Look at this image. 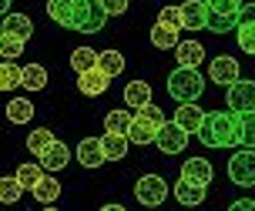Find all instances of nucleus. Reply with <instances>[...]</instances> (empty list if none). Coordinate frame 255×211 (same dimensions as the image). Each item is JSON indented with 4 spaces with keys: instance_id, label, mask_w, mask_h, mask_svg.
I'll return each mask as SVG.
<instances>
[{
    "instance_id": "obj_1",
    "label": "nucleus",
    "mask_w": 255,
    "mask_h": 211,
    "mask_svg": "<svg viewBox=\"0 0 255 211\" xmlns=\"http://www.w3.org/2000/svg\"><path fill=\"white\" fill-rule=\"evenodd\" d=\"M195 137L205 148H239L242 144V124L235 111H212L202 117Z\"/></svg>"
},
{
    "instance_id": "obj_2",
    "label": "nucleus",
    "mask_w": 255,
    "mask_h": 211,
    "mask_svg": "<svg viewBox=\"0 0 255 211\" xmlns=\"http://www.w3.org/2000/svg\"><path fill=\"white\" fill-rule=\"evenodd\" d=\"M168 117L161 107H154L151 101L148 104H141V107H134V117H131V127H128V141L131 144H154V134H158V127L165 124Z\"/></svg>"
},
{
    "instance_id": "obj_3",
    "label": "nucleus",
    "mask_w": 255,
    "mask_h": 211,
    "mask_svg": "<svg viewBox=\"0 0 255 211\" xmlns=\"http://www.w3.org/2000/svg\"><path fill=\"white\" fill-rule=\"evenodd\" d=\"M205 91V77L198 74V67H175L168 77V94L185 104V101H198Z\"/></svg>"
},
{
    "instance_id": "obj_4",
    "label": "nucleus",
    "mask_w": 255,
    "mask_h": 211,
    "mask_svg": "<svg viewBox=\"0 0 255 211\" xmlns=\"http://www.w3.org/2000/svg\"><path fill=\"white\" fill-rule=\"evenodd\" d=\"M104 20H108V13H104L101 0H74L67 27L81 30V34H98V30H104Z\"/></svg>"
},
{
    "instance_id": "obj_5",
    "label": "nucleus",
    "mask_w": 255,
    "mask_h": 211,
    "mask_svg": "<svg viewBox=\"0 0 255 211\" xmlns=\"http://www.w3.org/2000/svg\"><path fill=\"white\" fill-rule=\"evenodd\" d=\"M134 198H138L144 208H158V205H165L168 181L161 178V174H141L138 185H134Z\"/></svg>"
},
{
    "instance_id": "obj_6",
    "label": "nucleus",
    "mask_w": 255,
    "mask_h": 211,
    "mask_svg": "<svg viewBox=\"0 0 255 211\" xmlns=\"http://www.w3.org/2000/svg\"><path fill=\"white\" fill-rule=\"evenodd\" d=\"M229 178L239 188H255V151L242 148L229 158Z\"/></svg>"
},
{
    "instance_id": "obj_7",
    "label": "nucleus",
    "mask_w": 255,
    "mask_h": 211,
    "mask_svg": "<svg viewBox=\"0 0 255 211\" xmlns=\"http://www.w3.org/2000/svg\"><path fill=\"white\" fill-rule=\"evenodd\" d=\"M225 104H229V111H235V114L255 111V81H242V77H235V81L229 84Z\"/></svg>"
},
{
    "instance_id": "obj_8",
    "label": "nucleus",
    "mask_w": 255,
    "mask_h": 211,
    "mask_svg": "<svg viewBox=\"0 0 255 211\" xmlns=\"http://www.w3.org/2000/svg\"><path fill=\"white\" fill-rule=\"evenodd\" d=\"M188 137L175 121H165V124L158 127V134H154V144H158V151L161 154H181V151L188 148Z\"/></svg>"
},
{
    "instance_id": "obj_9",
    "label": "nucleus",
    "mask_w": 255,
    "mask_h": 211,
    "mask_svg": "<svg viewBox=\"0 0 255 211\" xmlns=\"http://www.w3.org/2000/svg\"><path fill=\"white\" fill-rule=\"evenodd\" d=\"M108 87H111V77L104 74L98 64L77 74V91H81V94H88V98H101Z\"/></svg>"
},
{
    "instance_id": "obj_10",
    "label": "nucleus",
    "mask_w": 255,
    "mask_h": 211,
    "mask_svg": "<svg viewBox=\"0 0 255 211\" xmlns=\"http://www.w3.org/2000/svg\"><path fill=\"white\" fill-rule=\"evenodd\" d=\"M34 158H37V164L44 168V171H64V168H67V161H71V151H67V144H64V141H57V137H54L51 144L40 151V154H34Z\"/></svg>"
},
{
    "instance_id": "obj_11",
    "label": "nucleus",
    "mask_w": 255,
    "mask_h": 211,
    "mask_svg": "<svg viewBox=\"0 0 255 211\" xmlns=\"http://www.w3.org/2000/svg\"><path fill=\"white\" fill-rule=\"evenodd\" d=\"M178 13H181V30H205V24H208V3L205 0H185Z\"/></svg>"
},
{
    "instance_id": "obj_12",
    "label": "nucleus",
    "mask_w": 255,
    "mask_h": 211,
    "mask_svg": "<svg viewBox=\"0 0 255 211\" xmlns=\"http://www.w3.org/2000/svg\"><path fill=\"white\" fill-rule=\"evenodd\" d=\"M181 178L185 181H195V185H212V178H215V168H212V161L208 158H188V161H181Z\"/></svg>"
},
{
    "instance_id": "obj_13",
    "label": "nucleus",
    "mask_w": 255,
    "mask_h": 211,
    "mask_svg": "<svg viewBox=\"0 0 255 211\" xmlns=\"http://www.w3.org/2000/svg\"><path fill=\"white\" fill-rule=\"evenodd\" d=\"M235 77H239V61H235L232 54L215 57V61H212V67H208V81H215L218 87H229Z\"/></svg>"
},
{
    "instance_id": "obj_14",
    "label": "nucleus",
    "mask_w": 255,
    "mask_h": 211,
    "mask_svg": "<svg viewBox=\"0 0 255 211\" xmlns=\"http://www.w3.org/2000/svg\"><path fill=\"white\" fill-rule=\"evenodd\" d=\"M0 34H10L17 40H30L34 37V20L27 13H3V24H0Z\"/></svg>"
},
{
    "instance_id": "obj_15",
    "label": "nucleus",
    "mask_w": 255,
    "mask_h": 211,
    "mask_svg": "<svg viewBox=\"0 0 255 211\" xmlns=\"http://www.w3.org/2000/svg\"><path fill=\"white\" fill-rule=\"evenodd\" d=\"M77 161L84 168H101L108 158H104V148H101V137H84L77 144Z\"/></svg>"
},
{
    "instance_id": "obj_16",
    "label": "nucleus",
    "mask_w": 255,
    "mask_h": 211,
    "mask_svg": "<svg viewBox=\"0 0 255 211\" xmlns=\"http://www.w3.org/2000/svg\"><path fill=\"white\" fill-rule=\"evenodd\" d=\"M171 191H175V198H178L181 205H188V208L202 205L205 195H208V188H205V185H195V181H185V178H178V181L171 185Z\"/></svg>"
},
{
    "instance_id": "obj_17",
    "label": "nucleus",
    "mask_w": 255,
    "mask_h": 211,
    "mask_svg": "<svg viewBox=\"0 0 255 211\" xmlns=\"http://www.w3.org/2000/svg\"><path fill=\"white\" fill-rule=\"evenodd\" d=\"M202 117H205V111L195 104V101H185L178 111H175V124L185 131V134H195L198 131V124H202Z\"/></svg>"
},
{
    "instance_id": "obj_18",
    "label": "nucleus",
    "mask_w": 255,
    "mask_h": 211,
    "mask_svg": "<svg viewBox=\"0 0 255 211\" xmlns=\"http://www.w3.org/2000/svg\"><path fill=\"white\" fill-rule=\"evenodd\" d=\"M30 191H34V201H40V205H47V208H51L54 201L61 198V181L54 178V171H44V178H40Z\"/></svg>"
},
{
    "instance_id": "obj_19",
    "label": "nucleus",
    "mask_w": 255,
    "mask_h": 211,
    "mask_svg": "<svg viewBox=\"0 0 255 211\" xmlns=\"http://www.w3.org/2000/svg\"><path fill=\"white\" fill-rule=\"evenodd\" d=\"M148 40H151V47H158V50H171L181 40V27H168V24H161V20H154Z\"/></svg>"
},
{
    "instance_id": "obj_20",
    "label": "nucleus",
    "mask_w": 255,
    "mask_h": 211,
    "mask_svg": "<svg viewBox=\"0 0 255 211\" xmlns=\"http://www.w3.org/2000/svg\"><path fill=\"white\" fill-rule=\"evenodd\" d=\"M175 61H178V67H198L205 57V47L198 44V40H178L175 44Z\"/></svg>"
},
{
    "instance_id": "obj_21",
    "label": "nucleus",
    "mask_w": 255,
    "mask_h": 211,
    "mask_svg": "<svg viewBox=\"0 0 255 211\" xmlns=\"http://www.w3.org/2000/svg\"><path fill=\"white\" fill-rule=\"evenodd\" d=\"M101 148H104V158H108V161H125L131 141H128V134H111V131H104Z\"/></svg>"
},
{
    "instance_id": "obj_22",
    "label": "nucleus",
    "mask_w": 255,
    "mask_h": 211,
    "mask_svg": "<svg viewBox=\"0 0 255 211\" xmlns=\"http://www.w3.org/2000/svg\"><path fill=\"white\" fill-rule=\"evenodd\" d=\"M20 87H27V91H44L47 87V67L44 64H27V67H20Z\"/></svg>"
},
{
    "instance_id": "obj_23",
    "label": "nucleus",
    "mask_w": 255,
    "mask_h": 211,
    "mask_svg": "<svg viewBox=\"0 0 255 211\" xmlns=\"http://www.w3.org/2000/svg\"><path fill=\"white\" fill-rule=\"evenodd\" d=\"M98 67H101L104 74L115 81L121 71H125V54L121 50H115V47H108V50H98Z\"/></svg>"
},
{
    "instance_id": "obj_24",
    "label": "nucleus",
    "mask_w": 255,
    "mask_h": 211,
    "mask_svg": "<svg viewBox=\"0 0 255 211\" xmlns=\"http://www.w3.org/2000/svg\"><path fill=\"white\" fill-rule=\"evenodd\" d=\"M7 121H10V124H30V121H34V101L13 98L10 104H7Z\"/></svg>"
},
{
    "instance_id": "obj_25",
    "label": "nucleus",
    "mask_w": 255,
    "mask_h": 211,
    "mask_svg": "<svg viewBox=\"0 0 255 211\" xmlns=\"http://www.w3.org/2000/svg\"><path fill=\"white\" fill-rule=\"evenodd\" d=\"M121 98H125L128 107H141V104H148V101H151V84H148V81H131V84L125 87V94H121Z\"/></svg>"
},
{
    "instance_id": "obj_26",
    "label": "nucleus",
    "mask_w": 255,
    "mask_h": 211,
    "mask_svg": "<svg viewBox=\"0 0 255 211\" xmlns=\"http://www.w3.org/2000/svg\"><path fill=\"white\" fill-rule=\"evenodd\" d=\"M13 178L20 181V188H24V191H30V188L44 178V168H40L37 161H24L20 168H17V174H13Z\"/></svg>"
},
{
    "instance_id": "obj_27",
    "label": "nucleus",
    "mask_w": 255,
    "mask_h": 211,
    "mask_svg": "<svg viewBox=\"0 0 255 211\" xmlns=\"http://www.w3.org/2000/svg\"><path fill=\"white\" fill-rule=\"evenodd\" d=\"M94 64H98V50H91V47H74L71 50V71H74V74L88 71Z\"/></svg>"
},
{
    "instance_id": "obj_28",
    "label": "nucleus",
    "mask_w": 255,
    "mask_h": 211,
    "mask_svg": "<svg viewBox=\"0 0 255 211\" xmlns=\"http://www.w3.org/2000/svg\"><path fill=\"white\" fill-rule=\"evenodd\" d=\"M131 111H108L104 117V131H111V134H128V127H131Z\"/></svg>"
},
{
    "instance_id": "obj_29",
    "label": "nucleus",
    "mask_w": 255,
    "mask_h": 211,
    "mask_svg": "<svg viewBox=\"0 0 255 211\" xmlns=\"http://www.w3.org/2000/svg\"><path fill=\"white\" fill-rule=\"evenodd\" d=\"M71 7H74V0H47V17L54 24L67 27L71 24Z\"/></svg>"
},
{
    "instance_id": "obj_30",
    "label": "nucleus",
    "mask_w": 255,
    "mask_h": 211,
    "mask_svg": "<svg viewBox=\"0 0 255 211\" xmlns=\"http://www.w3.org/2000/svg\"><path fill=\"white\" fill-rule=\"evenodd\" d=\"M205 3L212 17H225V20H235V13L242 7V0H205Z\"/></svg>"
},
{
    "instance_id": "obj_31",
    "label": "nucleus",
    "mask_w": 255,
    "mask_h": 211,
    "mask_svg": "<svg viewBox=\"0 0 255 211\" xmlns=\"http://www.w3.org/2000/svg\"><path fill=\"white\" fill-rule=\"evenodd\" d=\"M20 87V67L13 61H0V91H13Z\"/></svg>"
},
{
    "instance_id": "obj_32",
    "label": "nucleus",
    "mask_w": 255,
    "mask_h": 211,
    "mask_svg": "<svg viewBox=\"0 0 255 211\" xmlns=\"http://www.w3.org/2000/svg\"><path fill=\"white\" fill-rule=\"evenodd\" d=\"M20 195H24V188H20L17 178H0V201L3 205H17Z\"/></svg>"
},
{
    "instance_id": "obj_33",
    "label": "nucleus",
    "mask_w": 255,
    "mask_h": 211,
    "mask_svg": "<svg viewBox=\"0 0 255 211\" xmlns=\"http://www.w3.org/2000/svg\"><path fill=\"white\" fill-rule=\"evenodd\" d=\"M51 141H54L51 127H34V134H27V148H30V154H40Z\"/></svg>"
},
{
    "instance_id": "obj_34",
    "label": "nucleus",
    "mask_w": 255,
    "mask_h": 211,
    "mask_svg": "<svg viewBox=\"0 0 255 211\" xmlns=\"http://www.w3.org/2000/svg\"><path fill=\"white\" fill-rule=\"evenodd\" d=\"M20 54H24V40L10 37V34H0V57L3 61H17Z\"/></svg>"
},
{
    "instance_id": "obj_35",
    "label": "nucleus",
    "mask_w": 255,
    "mask_h": 211,
    "mask_svg": "<svg viewBox=\"0 0 255 211\" xmlns=\"http://www.w3.org/2000/svg\"><path fill=\"white\" fill-rule=\"evenodd\" d=\"M235 37L245 54H255V24H235Z\"/></svg>"
},
{
    "instance_id": "obj_36",
    "label": "nucleus",
    "mask_w": 255,
    "mask_h": 211,
    "mask_svg": "<svg viewBox=\"0 0 255 211\" xmlns=\"http://www.w3.org/2000/svg\"><path fill=\"white\" fill-rule=\"evenodd\" d=\"M239 124H242V148H255V111L239 114Z\"/></svg>"
},
{
    "instance_id": "obj_37",
    "label": "nucleus",
    "mask_w": 255,
    "mask_h": 211,
    "mask_svg": "<svg viewBox=\"0 0 255 211\" xmlns=\"http://www.w3.org/2000/svg\"><path fill=\"white\" fill-rule=\"evenodd\" d=\"M101 7L108 17H121V13H128V7H131V0H101Z\"/></svg>"
},
{
    "instance_id": "obj_38",
    "label": "nucleus",
    "mask_w": 255,
    "mask_h": 211,
    "mask_svg": "<svg viewBox=\"0 0 255 211\" xmlns=\"http://www.w3.org/2000/svg\"><path fill=\"white\" fill-rule=\"evenodd\" d=\"M158 20L161 24H168V27H181V13H178V7H161V13H158Z\"/></svg>"
},
{
    "instance_id": "obj_39",
    "label": "nucleus",
    "mask_w": 255,
    "mask_h": 211,
    "mask_svg": "<svg viewBox=\"0 0 255 211\" xmlns=\"http://www.w3.org/2000/svg\"><path fill=\"white\" fill-rule=\"evenodd\" d=\"M235 24H255V3H249V7H239V13H235Z\"/></svg>"
},
{
    "instance_id": "obj_40",
    "label": "nucleus",
    "mask_w": 255,
    "mask_h": 211,
    "mask_svg": "<svg viewBox=\"0 0 255 211\" xmlns=\"http://www.w3.org/2000/svg\"><path fill=\"white\" fill-rule=\"evenodd\" d=\"M232 208L235 211H255V201L252 198H239V201H232Z\"/></svg>"
},
{
    "instance_id": "obj_41",
    "label": "nucleus",
    "mask_w": 255,
    "mask_h": 211,
    "mask_svg": "<svg viewBox=\"0 0 255 211\" xmlns=\"http://www.w3.org/2000/svg\"><path fill=\"white\" fill-rule=\"evenodd\" d=\"M10 3H13V0H0V17H3V13H10Z\"/></svg>"
},
{
    "instance_id": "obj_42",
    "label": "nucleus",
    "mask_w": 255,
    "mask_h": 211,
    "mask_svg": "<svg viewBox=\"0 0 255 211\" xmlns=\"http://www.w3.org/2000/svg\"><path fill=\"white\" fill-rule=\"evenodd\" d=\"M252 151H255V148H252Z\"/></svg>"
}]
</instances>
